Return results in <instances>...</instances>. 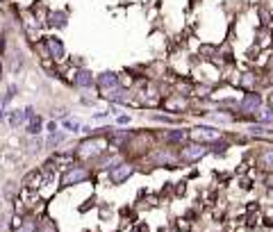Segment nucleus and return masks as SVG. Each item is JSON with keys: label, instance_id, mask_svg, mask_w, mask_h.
Masks as SVG:
<instances>
[{"label": "nucleus", "instance_id": "9b49d317", "mask_svg": "<svg viewBox=\"0 0 273 232\" xmlns=\"http://www.w3.org/2000/svg\"><path fill=\"white\" fill-rule=\"evenodd\" d=\"M75 86L82 91H89V89H96V77L89 68H80L75 73Z\"/></svg>", "mask_w": 273, "mask_h": 232}, {"label": "nucleus", "instance_id": "f3484780", "mask_svg": "<svg viewBox=\"0 0 273 232\" xmlns=\"http://www.w3.org/2000/svg\"><path fill=\"white\" fill-rule=\"evenodd\" d=\"M68 139L66 130H57V132H50L48 136H46V148H57L59 144H64V141Z\"/></svg>", "mask_w": 273, "mask_h": 232}, {"label": "nucleus", "instance_id": "6e6552de", "mask_svg": "<svg viewBox=\"0 0 273 232\" xmlns=\"http://www.w3.org/2000/svg\"><path fill=\"white\" fill-rule=\"evenodd\" d=\"M189 139V130H182V127H171V130L164 132V144L168 148H175V146H185Z\"/></svg>", "mask_w": 273, "mask_h": 232}, {"label": "nucleus", "instance_id": "f8f14e48", "mask_svg": "<svg viewBox=\"0 0 273 232\" xmlns=\"http://www.w3.org/2000/svg\"><path fill=\"white\" fill-rule=\"evenodd\" d=\"M46 53H48V57H53V59H64V57H66L64 41H59L57 36H50V39H46Z\"/></svg>", "mask_w": 273, "mask_h": 232}, {"label": "nucleus", "instance_id": "a878e982", "mask_svg": "<svg viewBox=\"0 0 273 232\" xmlns=\"http://www.w3.org/2000/svg\"><path fill=\"white\" fill-rule=\"evenodd\" d=\"M266 105H271V107H273V91H271V94H268V98H266Z\"/></svg>", "mask_w": 273, "mask_h": 232}, {"label": "nucleus", "instance_id": "412c9836", "mask_svg": "<svg viewBox=\"0 0 273 232\" xmlns=\"http://www.w3.org/2000/svg\"><path fill=\"white\" fill-rule=\"evenodd\" d=\"M39 230V223L36 221H23L14 227V232H36Z\"/></svg>", "mask_w": 273, "mask_h": 232}, {"label": "nucleus", "instance_id": "5701e85b", "mask_svg": "<svg viewBox=\"0 0 273 232\" xmlns=\"http://www.w3.org/2000/svg\"><path fill=\"white\" fill-rule=\"evenodd\" d=\"M112 114H116V125H127L132 121V116H127L125 112H118L116 107H112Z\"/></svg>", "mask_w": 273, "mask_h": 232}, {"label": "nucleus", "instance_id": "6ab92c4d", "mask_svg": "<svg viewBox=\"0 0 273 232\" xmlns=\"http://www.w3.org/2000/svg\"><path fill=\"white\" fill-rule=\"evenodd\" d=\"M46 148V139H41V136H30V141L25 144V150L27 155H36L39 150Z\"/></svg>", "mask_w": 273, "mask_h": 232}, {"label": "nucleus", "instance_id": "bb28decb", "mask_svg": "<svg viewBox=\"0 0 273 232\" xmlns=\"http://www.w3.org/2000/svg\"><path fill=\"white\" fill-rule=\"evenodd\" d=\"M3 73H5V68H3V62H0V80H3Z\"/></svg>", "mask_w": 273, "mask_h": 232}, {"label": "nucleus", "instance_id": "1a4fd4ad", "mask_svg": "<svg viewBox=\"0 0 273 232\" xmlns=\"http://www.w3.org/2000/svg\"><path fill=\"white\" fill-rule=\"evenodd\" d=\"M150 162L155 164V166H171L173 162H180L177 159V153L173 148H164V150H155V155L150 157Z\"/></svg>", "mask_w": 273, "mask_h": 232}, {"label": "nucleus", "instance_id": "ddd939ff", "mask_svg": "<svg viewBox=\"0 0 273 232\" xmlns=\"http://www.w3.org/2000/svg\"><path fill=\"white\" fill-rule=\"evenodd\" d=\"M27 121H30V118H27V114H25V107L23 109H9L7 112V123H9V127H14V130L23 127Z\"/></svg>", "mask_w": 273, "mask_h": 232}, {"label": "nucleus", "instance_id": "393cba45", "mask_svg": "<svg viewBox=\"0 0 273 232\" xmlns=\"http://www.w3.org/2000/svg\"><path fill=\"white\" fill-rule=\"evenodd\" d=\"M46 127H48V132H57V123H55V121H50Z\"/></svg>", "mask_w": 273, "mask_h": 232}, {"label": "nucleus", "instance_id": "4be33fe9", "mask_svg": "<svg viewBox=\"0 0 273 232\" xmlns=\"http://www.w3.org/2000/svg\"><path fill=\"white\" fill-rule=\"evenodd\" d=\"M39 232H59V230H57V225H55L48 216H43L39 221Z\"/></svg>", "mask_w": 273, "mask_h": 232}, {"label": "nucleus", "instance_id": "4468645a", "mask_svg": "<svg viewBox=\"0 0 273 232\" xmlns=\"http://www.w3.org/2000/svg\"><path fill=\"white\" fill-rule=\"evenodd\" d=\"M43 127H46V121H43V116H41V114H34V116H32L30 121L25 123V132H27V136H41Z\"/></svg>", "mask_w": 273, "mask_h": 232}, {"label": "nucleus", "instance_id": "aec40b11", "mask_svg": "<svg viewBox=\"0 0 273 232\" xmlns=\"http://www.w3.org/2000/svg\"><path fill=\"white\" fill-rule=\"evenodd\" d=\"M16 194H18L16 182H5V187H3V198H5V200H16Z\"/></svg>", "mask_w": 273, "mask_h": 232}, {"label": "nucleus", "instance_id": "39448f33", "mask_svg": "<svg viewBox=\"0 0 273 232\" xmlns=\"http://www.w3.org/2000/svg\"><path fill=\"white\" fill-rule=\"evenodd\" d=\"M221 136V130L214 125H194L189 127V139L198 141V144H209V141L218 139Z\"/></svg>", "mask_w": 273, "mask_h": 232}, {"label": "nucleus", "instance_id": "0eeeda50", "mask_svg": "<svg viewBox=\"0 0 273 232\" xmlns=\"http://www.w3.org/2000/svg\"><path fill=\"white\" fill-rule=\"evenodd\" d=\"M132 173H134V164L121 162L116 168L109 171V180H112V184H123L125 180H130V177H132Z\"/></svg>", "mask_w": 273, "mask_h": 232}, {"label": "nucleus", "instance_id": "b1692460", "mask_svg": "<svg viewBox=\"0 0 273 232\" xmlns=\"http://www.w3.org/2000/svg\"><path fill=\"white\" fill-rule=\"evenodd\" d=\"M107 116H109L107 112H96V114H94V121H96V123H98V121H107Z\"/></svg>", "mask_w": 273, "mask_h": 232}, {"label": "nucleus", "instance_id": "f257e3e1", "mask_svg": "<svg viewBox=\"0 0 273 232\" xmlns=\"http://www.w3.org/2000/svg\"><path fill=\"white\" fill-rule=\"evenodd\" d=\"M105 155V141L100 136L91 134L86 139H82L77 144V150H75V157H80L82 162H91V159H100Z\"/></svg>", "mask_w": 273, "mask_h": 232}, {"label": "nucleus", "instance_id": "20e7f679", "mask_svg": "<svg viewBox=\"0 0 273 232\" xmlns=\"http://www.w3.org/2000/svg\"><path fill=\"white\" fill-rule=\"evenodd\" d=\"M262 107H264V96L259 94V91H246L244 98H239V112L241 114L255 116Z\"/></svg>", "mask_w": 273, "mask_h": 232}, {"label": "nucleus", "instance_id": "7ed1b4c3", "mask_svg": "<svg viewBox=\"0 0 273 232\" xmlns=\"http://www.w3.org/2000/svg\"><path fill=\"white\" fill-rule=\"evenodd\" d=\"M91 180V171L84 166V164H71V166L64 168L62 173V189L64 187H73V184H80V182Z\"/></svg>", "mask_w": 273, "mask_h": 232}, {"label": "nucleus", "instance_id": "9d476101", "mask_svg": "<svg viewBox=\"0 0 273 232\" xmlns=\"http://www.w3.org/2000/svg\"><path fill=\"white\" fill-rule=\"evenodd\" d=\"M105 98L109 100V103H118V105H136V100H132L134 96H132L130 89H125V86H121V89H114L109 91V94H105Z\"/></svg>", "mask_w": 273, "mask_h": 232}, {"label": "nucleus", "instance_id": "f03ea898", "mask_svg": "<svg viewBox=\"0 0 273 232\" xmlns=\"http://www.w3.org/2000/svg\"><path fill=\"white\" fill-rule=\"evenodd\" d=\"M207 144H198V141H187L185 146H180V150H177V159H180V164H198L200 159L207 155Z\"/></svg>", "mask_w": 273, "mask_h": 232}, {"label": "nucleus", "instance_id": "2eb2a0df", "mask_svg": "<svg viewBox=\"0 0 273 232\" xmlns=\"http://www.w3.org/2000/svg\"><path fill=\"white\" fill-rule=\"evenodd\" d=\"M228 148H230V141H228L223 134L218 136V139H214V141H209L207 144V150L209 153H214V155H225Z\"/></svg>", "mask_w": 273, "mask_h": 232}, {"label": "nucleus", "instance_id": "dca6fc26", "mask_svg": "<svg viewBox=\"0 0 273 232\" xmlns=\"http://www.w3.org/2000/svg\"><path fill=\"white\" fill-rule=\"evenodd\" d=\"M259 166L264 171L273 173V146H266V148L259 150Z\"/></svg>", "mask_w": 273, "mask_h": 232}, {"label": "nucleus", "instance_id": "a211bd4d", "mask_svg": "<svg viewBox=\"0 0 273 232\" xmlns=\"http://www.w3.org/2000/svg\"><path fill=\"white\" fill-rule=\"evenodd\" d=\"M66 14L64 12H50L48 14V25L50 27H57V30H62V27H66Z\"/></svg>", "mask_w": 273, "mask_h": 232}, {"label": "nucleus", "instance_id": "423d86ee", "mask_svg": "<svg viewBox=\"0 0 273 232\" xmlns=\"http://www.w3.org/2000/svg\"><path fill=\"white\" fill-rule=\"evenodd\" d=\"M121 86H123L121 75L114 73V71H103L98 77H96V89H100L103 94H109V91L121 89Z\"/></svg>", "mask_w": 273, "mask_h": 232}]
</instances>
